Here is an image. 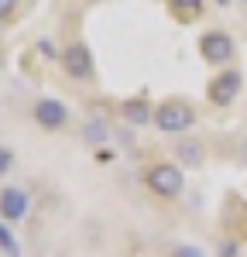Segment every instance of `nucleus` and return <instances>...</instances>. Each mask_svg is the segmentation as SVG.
<instances>
[{
	"label": "nucleus",
	"mask_w": 247,
	"mask_h": 257,
	"mask_svg": "<svg viewBox=\"0 0 247 257\" xmlns=\"http://www.w3.org/2000/svg\"><path fill=\"white\" fill-rule=\"evenodd\" d=\"M196 123V110L182 103V99H168L155 110V127L165 131V134H179V131H189Z\"/></svg>",
	"instance_id": "obj_1"
},
{
	"label": "nucleus",
	"mask_w": 247,
	"mask_h": 257,
	"mask_svg": "<svg viewBox=\"0 0 247 257\" xmlns=\"http://www.w3.org/2000/svg\"><path fill=\"white\" fill-rule=\"evenodd\" d=\"M182 185H185V178H182V168H179V165H155V168L148 172V189H151L155 196H162V199L179 196Z\"/></svg>",
	"instance_id": "obj_2"
},
{
	"label": "nucleus",
	"mask_w": 247,
	"mask_h": 257,
	"mask_svg": "<svg viewBox=\"0 0 247 257\" xmlns=\"http://www.w3.org/2000/svg\"><path fill=\"white\" fill-rule=\"evenodd\" d=\"M31 213V199L24 189L18 185H7V189H0V216L7 219V223H18Z\"/></svg>",
	"instance_id": "obj_3"
},
{
	"label": "nucleus",
	"mask_w": 247,
	"mask_h": 257,
	"mask_svg": "<svg viewBox=\"0 0 247 257\" xmlns=\"http://www.w3.org/2000/svg\"><path fill=\"white\" fill-rule=\"evenodd\" d=\"M62 62H65V72L72 79H93V55L82 41H72L65 52H62Z\"/></svg>",
	"instance_id": "obj_4"
},
{
	"label": "nucleus",
	"mask_w": 247,
	"mask_h": 257,
	"mask_svg": "<svg viewBox=\"0 0 247 257\" xmlns=\"http://www.w3.org/2000/svg\"><path fill=\"white\" fill-rule=\"evenodd\" d=\"M240 89H244V76L230 69V72H223V76L213 79V86H209V99H213L216 106H230Z\"/></svg>",
	"instance_id": "obj_5"
},
{
	"label": "nucleus",
	"mask_w": 247,
	"mask_h": 257,
	"mask_svg": "<svg viewBox=\"0 0 247 257\" xmlns=\"http://www.w3.org/2000/svg\"><path fill=\"white\" fill-rule=\"evenodd\" d=\"M35 120H38V127H45V131H59L62 123L69 120V110H65L62 99L45 96V99L35 103Z\"/></svg>",
	"instance_id": "obj_6"
},
{
	"label": "nucleus",
	"mask_w": 247,
	"mask_h": 257,
	"mask_svg": "<svg viewBox=\"0 0 247 257\" xmlns=\"http://www.w3.org/2000/svg\"><path fill=\"white\" fill-rule=\"evenodd\" d=\"M199 48H203L206 62H226L230 55H233V38L223 35V31H209V35H203Z\"/></svg>",
	"instance_id": "obj_7"
},
{
	"label": "nucleus",
	"mask_w": 247,
	"mask_h": 257,
	"mask_svg": "<svg viewBox=\"0 0 247 257\" xmlns=\"http://www.w3.org/2000/svg\"><path fill=\"white\" fill-rule=\"evenodd\" d=\"M124 120H131V123H148V120H155V113L148 110V103L144 99H127L124 103Z\"/></svg>",
	"instance_id": "obj_8"
},
{
	"label": "nucleus",
	"mask_w": 247,
	"mask_h": 257,
	"mask_svg": "<svg viewBox=\"0 0 247 257\" xmlns=\"http://www.w3.org/2000/svg\"><path fill=\"white\" fill-rule=\"evenodd\" d=\"M175 155H179L189 168H196V165H203V144H199V141H179Z\"/></svg>",
	"instance_id": "obj_9"
},
{
	"label": "nucleus",
	"mask_w": 247,
	"mask_h": 257,
	"mask_svg": "<svg viewBox=\"0 0 247 257\" xmlns=\"http://www.w3.org/2000/svg\"><path fill=\"white\" fill-rule=\"evenodd\" d=\"M0 250H4L7 257H18V254H21L18 243H14V237H11V230H7L4 223H0Z\"/></svg>",
	"instance_id": "obj_10"
},
{
	"label": "nucleus",
	"mask_w": 247,
	"mask_h": 257,
	"mask_svg": "<svg viewBox=\"0 0 247 257\" xmlns=\"http://www.w3.org/2000/svg\"><path fill=\"white\" fill-rule=\"evenodd\" d=\"M172 7H175L179 14H196V11L203 7V0H172Z\"/></svg>",
	"instance_id": "obj_11"
},
{
	"label": "nucleus",
	"mask_w": 247,
	"mask_h": 257,
	"mask_svg": "<svg viewBox=\"0 0 247 257\" xmlns=\"http://www.w3.org/2000/svg\"><path fill=\"white\" fill-rule=\"evenodd\" d=\"M38 52L45 55V59H55V55H59V48H55V41H48V38H41V41H38Z\"/></svg>",
	"instance_id": "obj_12"
},
{
	"label": "nucleus",
	"mask_w": 247,
	"mask_h": 257,
	"mask_svg": "<svg viewBox=\"0 0 247 257\" xmlns=\"http://www.w3.org/2000/svg\"><path fill=\"white\" fill-rule=\"evenodd\" d=\"M175 257H206V254L196 247V243H192V247H179V250H175Z\"/></svg>",
	"instance_id": "obj_13"
},
{
	"label": "nucleus",
	"mask_w": 247,
	"mask_h": 257,
	"mask_svg": "<svg viewBox=\"0 0 247 257\" xmlns=\"http://www.w3.org/2000/svg\"><path fill=\"white\" fill-rule=\"evenodd\" d=\"M11 158H14V155H11L7 148H0V175H7V168H11Z\"/></svg>",
	"instance_id": "obj_14"
},
{
	"label": "nucleus",
	"mask_w": 247,
	"mask_h": 257,
	"mask_svg": "<svg viewBox=\"0 0 247 257\" xmlns=\"http://www.w3.org/2000/svg\"><path fill=\"white\" fill-rule=\"evenodd\" d=\"M14 4H18V0H0V18H7V14L14 11Z\"/></svg>",
	"instance_id": "obj_15"
},
{
	"label": "nucleus",
	"mask_w": 247,
	"mask_h": 257,
	"mask_svg": "<svg viewBox=\"0 0 247 257\" xmlns=\"http://www.w3.org/2000/svg\"><path fill=\"white\" fill-rule=\"evenodd\" d=\"M240 161L247 165V141H244V148H240Z\"/></svg>",
	"instance_id": "obj_16"
},
{
	"label": "nucleus",
	"mask_w": 247,
	"mask_h": 257,
	"mask_svg": "<svg viewBox=\"0 0 247 257\" xmlns=\"http://www.w3.org/2000/svg\"><path fill=\"white\" fill-rule=\"evenodd\" d=\"M216 4H226V0H216Z\"/></svg>",
	"instance_id": "obj_17"
}]
</instances>
